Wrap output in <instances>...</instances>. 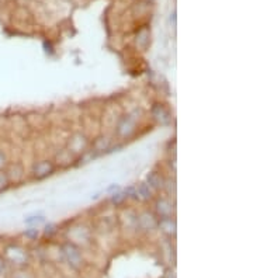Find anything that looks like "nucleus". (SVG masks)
<instances>
[{"label": "nucleus", "mask_w": 253, "mask_h": 278, "mask_svg": "<svg viewBox=\"0 0 253 278\" xmlns=\"http://www.w3.org/2000/svg\"><path fill=\"white\" fill-rule=\"evenodd\" d=\"M135 124H136L135 117H133V115H125L124 118H121L120 124H118V127H117V131H118L121 136H128V135L135 130Z\"/></svg>", "instance_id": "nucleus-3"}, {"label": "nucleus", "mask_w": 253, "mask_h": 278, "mask_svg": "<svg viewBox=\"0 0 253 278\" xmlns=\"http://www.w3.org/2000/svg\"><path fill=\"white\" fill-rule=\"evenodd\" d=\"M157 225H159V228L162 229V232H165L169 236L175 235V232H176V223H175V221L172 219V217L160 218V219L157 221Z\"/></svg>", "instance_id": "nucleus-7"}, {"label": "nucleus", "mask_w": 253, "mask_h": 278, "mask_svg": "<svg viewBox=\"0 0 253 278\" xmlns=\"http://www.w3.org/2000/svg\"><path fill=\"white\" fill-rule=\"evenodd\" d=\"M76 136H78V139L73 138L72 141H71V150H73V152H80L82 149H84V146H86V139H84V136H82V135H76Z\"/></svg>", "instance_id": "nucleus-10"}, {"label": "nucleus", "mask_w": 253, "mask_h": 278, "mask_svg": "<svg viewBox=\"0 0 253 278\" xmlns=\"http://www.w3.org/2000/svg\"><path fill=\"white\" fill-rule=\"evenodd\" d=\"M156 209H157V214L160 215V218H165V217H170L172 215V204L169 203L168 200H159L156 204Z\"/></svg>", "instance_id": "nucleus-8"}, {"label": "nucleus", "mask_w": 253, "mask_h": 278, "mask_svg": "<svg viewBox=\"0 0 253 278\" xmlns=\"http://www.w3.org/2000/svg\"><path fill=\"white\" fill-rule=\"evenodd\" d=\"M52 171H54V166H52L51 162H47V160H44V162H38L36 166H34V176L38 177V179H44V177H47V176H49Z\"/></svg>", "instance_id": "nucleus-5"}, {"label": "nucleus", "mask_w": 253, "mask_h": 278, "mask_svg": "<svg viewBox=\"0 0 253 278\" xmlns=\"http://www.w3.org/2000/svg\"><path fill=\"white\" fill-rule=\"evenodd\" d=\"M138 223L139 226L145 230H152L154 228H156L157 221L156 218L154 217L151 212H144L141 217L138 218Z\"/></svg>", "instance_id": "nucleus-6"}, {"label": "nucleus", "mask_w": 253, "mask_h": 278, "mask_svg": "<svg viewBox=\"0 0 253 278\" xmlns=\"http://www.w3.org/2000/svg\"><path fill=\"white\" fill-rule=\"evenodd\" d=\"M9 185H10V180L6 170H0V193H3Z\"/></svg>", "instance_id": "nucleus-11"}, {"label": "nucleus", "mask_w": 253, "mask_h": 278, "mask_svg": "<svg viewBox=\"0 0 253 278\" xmlns=\"http://www.w3.org/2000/svg\"><path fill=\"white\" fill-rule=\"evenodd\" d=\"M13 278H31V276L24 273V271H19V273H16V274L13 276Z\"/></svg>", "instance_id": "nucleus-13"}, {"label": "nucleus", "mask_w": 253, "mask_h": 278, "mask_svg": "<svg viewBox=\"0 0 253 278\" xmlns=\"http://www.w3.org/2000/svg\"><path fill=\"white\" fill-rule=\"evenodd\" d=\"M152 114H154V117L156 118L157 122H160L162 125H168L170 124L172 121V117H170V112H169V110L165 107V106H162V104H156L154 110H152Z\"/></svg>", "instance_id": "nucleus-4"}, {"label": "nucleus", "mask_w": 253, "mask_h": 278, "mask_svg": "<svg viewBox=\"0 0 253 278\" xmlns=\"http://www.w3.org/2000/svg\"><path fill=\"white\" fill-rule=\"evenodd\" d=\"M63 256L66 259V261L73 267V268H79L82 264V254L79 252V249L73 244V243H68L63 246Z\"/></svg>", "instance_id": "nucleus-2"}, {"label": "nucleus", "mask_w": 253, "mask_h": 278, "mask_svg": "<svg viewBox=\"0 0 253 278\" xmlns=\"http://www.w3.org/2000/svg\"><path fill=\"white\" fill-rule=\"evenodd\" d=\"M3 259L6 263H10L13 266H24L28 261V254L24 249L19 244H9L4 247Z\"/></svg>", "instance_id": "nucleus-1"}, {"label": "nucleus", "mask_w": 253, "mask_h": 278, "mask_svg": "<svg viewBox=\"0 0 253 278\" xmlns=\"http://www.w3.org/2000/svg\"><path fill=\"white\" fill-rule=\"evenodd\" d=\"M148 185L151 187V188H154V190H159V188H162L165 184H163V179H162V176L160 174H157V173H151L149 176H148Z\"/></svg>", "instance_id": "nucleus-9"}, {"label": "nucleus", "mask_w": 253, "mask_h": 278, "mask_svg": "<svg viewBox=\"0 0 253 278\" xmlns=\"http://www.w3.org/2000/svg\"><path fill=\"white\" fill-rule=\"evenodd\" d=\"M7 166V155L4 153V150L0 149V170H4Z\"/></svg>", "instance_id": "nucleus-12"}, {"label": "nucleus", "mask_w": 253, "mask_h": 278, "mask_svg": "<svg viewBox=\"0 0 253 278\" xmlns=\"http://www.w3.org/2000/svg\"><path fill=\"white\" fill-rule=\"evenodd\" d=\"M4 268H6V261H4V259H3V256L0 254V276L4 273Z\"/></svg>", "instance_id": "nucleus-14"}]
</instances>
